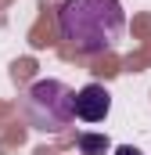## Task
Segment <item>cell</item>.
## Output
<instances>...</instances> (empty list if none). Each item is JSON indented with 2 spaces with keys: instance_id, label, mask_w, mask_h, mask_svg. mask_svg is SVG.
<instances>
[{
  "instance_id": "7a4b0ae2",
  "label": "cell",
  "mask_w": 151,
  "mask_h": 155,
  "mask_svg": "<svg viewBox=\"0 0 151 155\" xmlns=\"http://www.w3.org/2000/svg\"><path fill=\"white\" fill-rule=\"evenodd\" d=\"M22 112L33 130L61 134L76 119V90H69L61 79H36L22 97Z\"/></svg>"
},
{
  "instance_id": "3957f363",
  "label": "cell",
  "mask_w": 151,
  "mask_h": 155,
  "mask_svg": "<svg viewBox=\"0 0 151 155\" xmlns=\"http://www.w3.org/2000/svg\"><path fill=\"white\" fill-rule=\"evenodd\" d=\"M108 112H112V94H108L101 83H86V87L76 94V119H83V123H101Z\"/></svg>"
},
{
  "instance_id": "6da1fadb",
  "label": "cell",
  "mask_w": 151,
  "mask_h": 155,
  "mask_svg": "<svg viewBox=\"0 0 151 155\" xmlns=\"http://www.w3.org/2000/svg\"><path fill=\"white\" fill-rule=\"evenodd\" d=\"M58 33L79 54H108L126 33L119 0H65L58 7Z\"/></svg>"
},
{
  "instance_id": "277c9868",
  "label": "cell",
  "mask_w": 151,
  "mask_h": 155,
  "mask_svg": "<svg viewBox=\"0 0 151 155\" xmlns=\"http://www.w3.org/2000/svg\"><path fill=\"white\" fill-rule=\"evenodd\" d=\"M76 144H79L83 155H104L108 152V137H104V134H79Z\"/></svg>"
},
{
  "instance_id": "5b68a950",
  "label": "cell",
  "mask_w": 151,
  "mask_h": 155,
  "mask_svg": "<svg viewBox=\"0 0 151 155\" xmlns=\"http://www.w3.org/2000/svg\"><path fill=\"white\" fill-rule=\"evenodd\" d=\"M115 155H140V148H133V144H119Z\"/></svg>"
}]
</instances>
